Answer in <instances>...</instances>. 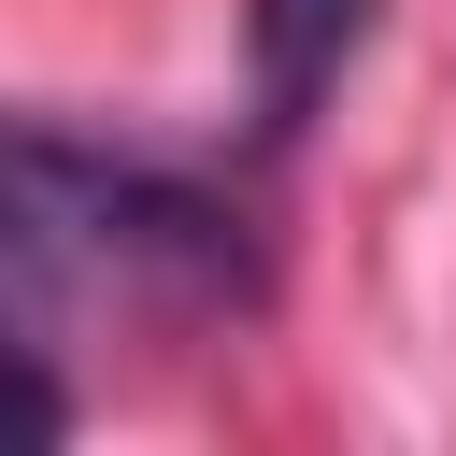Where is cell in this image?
Listing matches in <instances>:
<instances>
[{
    "mask_svg": "<svg viewBox=\"0 0 456 456\" xmlns=\"http://www.w3.org/2000/svg\"><path fill=\"white\" fill-rule=\"evenodd\" d=\"M242 28H256V114H271V128H299V114L328 100V71L356 57L370 0H256Z\"/></svg>",
    "mask_w": 456,
    "mask_h": 456,
    "instance_id": "cell-1",
    "label": "cell"
}]
</instances>
